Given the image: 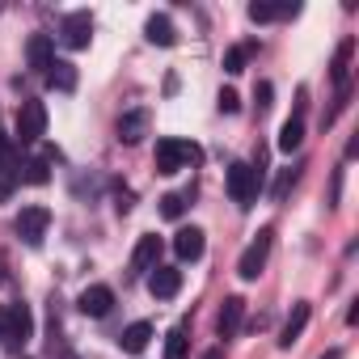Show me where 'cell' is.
I'll list each match as a JSON object with an SVG mask.
<instances>
[{
  "label": "cell",
  "mask_w": 359,
  "mask_h": 359,
  "mask_svg": "<svg viewBox=\"0 0 359 359\" xmlns=\"http://www.w3.org/2000/svg\"><path fill=\"white\" fill-rule=\"evenodd\" d=\"M296 5H250V22H275V18H296Z\"/></svg>",
  "instance_id": "24"
},
{
  "label": "cell",
  "mask_w": 359,
  "mask_h": 359,
  "mask_svg": "<svg viewBox=\"0 0 359 359\" xmlns=\"http://www.w3.org/2000/svg\"><path fill=\"white\" fill-rule=\"evenodd\" d=\"M0 334H5V309H0Z\"/></svg>",
  "instance_id": "32"
},
{
  "label": "cell",
  "mask_w": 359,
  "mask_h": 359,
  "mask_svg": "<svg viewBox=\"0 0 359 359\" xmlns=\"http://www.w3.org/2000/svg\"><path fill=\"white\" fill-rule=\"evenodd\" d=\"M148 342H152V321H131V325L123 330V338H118V346H123L127 355H140Z\"/></svg>",
  "instance_id": "17"
},
{
  "label": "cell",
  "mask_w": 359,
  "mask_h": 359,
  "mask_svg": "<svg viewBox=\"0 0 359 359\" xmlns=\"http://www.w3.org/2000/svg\"><path fill=\"white\" fill-rule=\"evenodd\" d=\"M47 81H51V89H60V93H72V89H76V68H72L68 60H55V64L47 68Z\"/></svg>",
  "instance_id": "19"
},
{
  "label": "cell",
  "mask_w": 359,
  "mask_h": 359,
  "mask_svg": "<svg viewBox=\"0 0 359 359\" xmlns=\"http://www.w3.org/2000/svg\"><path fill=\"white\" fill-rule=\"evenodd\" d=\"M161 237H152V233H144L140 241H135V250H131V275H144V271H156L161 262Z\"/></svg>",
  "instance_id": "11"
},
{
  "label": "cell",
  "mask_w": 359,
  "mask_h": 359,
  "mask_svg": "<svg viewBox=\"0 0 359 359\" xmlns=\"http://www.w3.org/2000/svg\"><path fill=\"white\" fill-rule=\"evenodd\" d=\"M9 152V140H5V131H0V156H5Z\"/></svg>",
  "instance_id": "30"
},
{
  "label": "cell",
  "mask_w": 359,
  "mask_h": 359,
  "mask_svg": "<svg viewBox=\"0 0 359 359\" xmlns=\"http://www.w3.org/2000/svg\"><path fill=\"white\" fill-rule=\"evenodd\" d=\"M191 334V321H177L173 330H169V338H165V359H187V338Z\"/></svg>",
  "instance_id": "20"
},
{
  "label": "cell",
  "mask_w": 359,
  "mask_h": 359,
  "mask_svg": "<svg viewBox=\"0 0 359 359\" xmlns=\"http://www.w3.org/2000/svg\"><path fill=\"white\" fill-rule=\"evenodd\" d=\"M68 359H72V355H68Z\"/></svg>",
  "instance_id": "33"
},
{
  "label": "cell",
  "mask_w": 359,
  "mask_h": 359,
  "mask_svg": "<svg viewBox=\"0 0 359 359\" xmlns=\"http://www.w3.org/2000/svg\"><path fill=\"white\" fill-rule=\"evenodd\" d=\"M309 317H313L309 300H296V304H292V313H287V321H283V330H279V346H283V351H292V346L300 342V334H304Z\"/></svg>",
  "instance_id": "10"
},
{
  "label": "cell",
  "mask_w": 359,
  "mask_h": 359,
  "mask_svg": "<svg viewBox=\"0 0 359 359\" xmlns=\"http://www.w3.org/2000/svg\"><path fill=\"white\" fill-rule=\"evenodd\" d=\"M250 55H254V43H237V47H229V51H224V72H229V76L245 72Z\"/></svg>",
  "instance_id": "22"
},
{
  "label": "cell",
  "mask_w": 359,
  "mask_h": 359,
  "mask_svg": "<svg viewBox=\"0 0 359 359\" xmlns=\"http://www.w3.org/2000/svg\"><path fill=\"white\" fill-rule=\"evenodd\" d=\"M51 156H34V161H26V182L30 187H47L51 182Z\"/></svg>",
  "instance_id": "25"
},
{
  "label": "cell",
  "mask_w": 359,
  "mask_h": 359,
  "mask_svg": "<svg viewBox=\"0 0 359 359\" xmlns=\"http://www.w3.org/2000/svg\"><path fill=\"white\" fill-rule=\"evenodd\" d=\"M271 241H275V229H262V233H258V241L241 254V262H237V275H241V279H250V283H254V279L262 275V266H266V258H271Z\"/></svg>",
  "instance_id": "6"
},
{
  "label": "cell",
  "mask_w": 359,
  "mask_h": 359,
  "mask_svg": "<svg viewBox=\"0 0 359 359\" xmlns=\"http://www.w3.org/2000/svg\"><path fill=\"white\" fill-rule=\"evenodd\" d=\"M43 131H47V106L34 102V97L22 102V106H18V140H22V144H34Z\"/></svg>",
  "instance_id": "7"
},
{
  "label": "cell",
  "mask_w": 359,
  "mask_h": 359,
  "mask_svg": "<svg viewBox=\"0 0 359 359\" xmlns=\"http://www.w3.org/2000/svg\"><path fill=\"white\" fill-rule=\"evenodd\" d=\"M26 60H30V68L47 72V68L55 64V43H51V34H30V43H26Z\"/></svg>",
  "instance_id": "15"
},
{
  "label": "cell",
  "mask_w": 359,
  "mask_h": 359,
  "mask_svg": "<svg viewBox=\"0 0 359 359\" xmlns=\"http://www.w3.org/2000/svg\"><path fill=\"white\" fill-rule=\"evenodd\" d=\"M148 292L156 300H173L177 292H182V271H177V266H156L148 275Z\"/></svg>",
  "instance_id": "12"
},
{
  "label": "cell",
  "mask_w": 359,
  "mask_h": 359,
  "mask_svg": "<svg viewBox=\"0 0 359 359\" xmlns=\"http://www.w3.org/2000/svg\"><path fill=\"white\" fill-rule=\"evenodd\" d=\"M321 359H342V351H325V355H321Z\"/></svg>",
  "instance_id": "31"
},
{
  "label": "cell",
  "mask_w": 359,
  "mask_h": 359,
  "mask_svg": "<svg viewBox=\"0 0 359 359\" xmlns=\"http://www.w3.org/2000/svg\"><path fill=\"white\" fill-rule=\"evenodd\" d=\"M199 359H224V351H220V346H212V351H203Z\"/></svg>",
  "instance_id": "29"
},
{
  "label": "cell",
  "mask_w": 359,
  "mask_h": 359,
  "mask_svg": "<svg viewBox=\"0 0 359 359\" xmlns=\"http://www.w3.org/2000/svg\"><path fill=\"white\" fill-rule=\"evenodd\" d=\"M241 317H245V300H241V296H229V300L220 304V313H216V334H220V338H233V334L241 330Z\"/></svg>",
  "instance_id": "14"
},
{
  "label": "cell",
  "mask_w": 359,
  "mask_h": 359,
  "mask_svg": "<svg viewBox=\"0 0 359 359\" xmlns=\"http://www.w3.org/2000/svg\"><path fill=\"white\" fill-rule=\"evenodd\" d=\"M187 199H191V191H182V195H165V199H161V216H165V220H182Z\"/></svg>",
  "instance_id": "26"
},
{
  "label": "cell",
  "mask_w": 359,
  "mask_h": 359,
  "mask_svg": "<svg viewBox=\"0 0 359 359\" xmlns=\"http://www.w3.org/2000/svg\"><path fill=\"white\" fill-rule=\"evenodd\" d=\"M351 55H355V39H342L338 51H334V64H330V76L338 89H346V72H351Z\"/></svg>",
  "instance_id": "18"
},
{
  "label": "cell",
  "mask_w": 359,
  "mask_h": 359,
  "mask_svg": "<svg viewBox=\"0 0 359 359\" xmlns=\"http://www.w3.org/2000/svg\"><path fill=\"white\" fill-rule=\"evenodd\" d=\"M258 187H262V177L254 173V165H245V161L229 165V195H233L237 208H250L258 199Z\"/></svg>",
  "instance_id": "3"
},
{
  "label": "cell",
  "mask_w": 359,
  "mask_h": 359,
  "mask_svg": "<svg viewBox=\"0 0 359 359\" xmlns=\"http://www.w3.org/2000/svg\"><path fill=\"white\" fill-rule=\"evenodd\" d=\"M144 34H148L152 47H173V43H177V30H173V22H169L165 13H152V18L144 22Z\"/></svg>",
  "instance_id": "16"
},
{
  "label": "cell",
  "mask_w": 359,
  "mask_h": 359,
  "mask_svg": "<svg viewBox=\"0 0 359 359\" xmlns=\"http://www.w3.org/2000/svg\"><path fill=\"white\" fill-rule=\"evenodd\" d=\"M13 229H18V237H22L30 250H39V245H43V237H47V229H51V212H47L43 203H30V208H22V212H18Z\"/></svg>",
  "instance_id": "2"
},
{
  "label": "cell",
  "mask_w": 359,
  "mask_h": 359,
  "mask_svg": "<svg viewBox=\"0 0 359 359\" xmlns=\"http://www.w3.org/2000/svg\"><path fill=\"white\" fill-rule=\"evenodd\" d=\"M148 123H152V118H148V110H144V106H135V110H123V114H118L114 131H118V140H123V144H140V140L148 135Z\"/></svg>",
  "instance_id": "8"
},
{
  "label": "cell",
  "mask_w": 359,
  "mask_h": 359,
  "mask_svg": "<svg viewBox=\"0 0 359 359\" xmlns=\"http://www.w3.org/2000/svg\"><path fill=\"white\" fill-rule=\"evenodd\" d=\"M203 161V152L195 148V144H187V140H173V135H165V140H156V152H152V165H156V173H177V169H187V165H199Z\"/></svg>",
  "instance_id": "1"
},
{
  "label": "cell",
  "mask_w": 359,
  "mask_h": 359,
  "mask_svg": "<svg viewBox=\"0 0 359 359\" xmlns=\"http://www.w3.org/2000/svg\"><path fill=\"white\" fill-rule=\"evenodd\" d=\"M76 309H81L85 317H106V313L114 309V292H110L106 283H93V287H85V292L76 296Z\"/></svg>",
  "instance_id": "9"
},
{
  "label": "cell",
  "mask_w": 359,
  "mask_h": 359,
  "mask_svg": "<svg viewBox=\"0 0 359 359\" xmlns=\"http://www.w3.org/2000/svg\"><path fill=\"white\" fill-rule=\"evenodd\" d=\"M271 97H275V85H271V81H258V85H254V106H258V114L271 110Z\"/></svg>",
  "instance_id": "27"
},
{
  "label": "cell",
  "mask_w": 359,
  "mask_h": 359,
  "mask_svg": "<svg viewBox=\"0 0 359 359\" xmlns=\"http://www.w3.org/2000/svg\"><path fill=\"white\" fill-rule=\"evenodd\" d=\"M30 338H34V317H30V309H26V304L5 309V334H0V342H9L13 351H22Z\"/></svg>",
  "instance_id": "4"
},
{
  "label": "cell",
  "mask_w": 359,
  "mask_h": 359,
  "mask_svg": "<svg viewBox=\"0 0 359 359\" xmlns=\"http://www.w3.org/2000/svg\"><path fill=\"white\" fill-rule=\"evenodd\" d=\"M89 39H93V18H89L85 9H76V13H68V18L60 22V43H64L68 51H85Z\"/></svg>",
  "instance_id": "5"
},
{
  "label": "cell",
  "mask_w": 359,
  "mask_h": 359,
  "mask_svg": "<svg viewBox=\"0 0 359 359\" xmlns=\"http://www.w3.org/2000/svg\"><path fill=\"white\" fill-rule=\"evenodd\" d=\"M300 144H304V118L292 114V118L279 127V152H296Z\"/></svg>",
  "instance_id": "21"
},
{
  "label": "cell",
  "mask_w": 359,
  "mask_h": 359,
  "mask_svg": "<svg viewBox=\"0 0 359 359\" xmlns=\"http://www.w3.org/2000/svg\"><path fill=\"white\" fill-rule=\"evenodd\" d=\"M216 106H220V114H237V110H241V97H237V89H220Z\"/></svg>",
  "instance_id": "28"
},
{
  "label": "cell",
  "mask_w": 359,
  "mask_h": 359,
  "mask_svg": "<svg viewBox=\"0 0 359 359\" xmlns=\"http://www.w3.org/2000/svg\"><path fill=\"white\" fill-rule=\"evenodd\" d=\"M300 169H304V165H292V169H283V173L275 177V187H271V199H275V203H283V199L292 195V187L300 182Z\"/></svg>",
  "instance_id": "23"
},
{
  "label": "cell",
  "mask_w": 359,
  "mask_h": 359,
  "mask_svg": "<svg viewBox=\"0 0 359 359\" xmlns=\"http://www.w3.org/2000/svg\"><path fill=\"white\" fill-rule=\"evenodd\" d=\"M203 250H208V241H203V229H177V237H173V254L182 258V262H199L203 258Z\"/></svg>",
  "instance_id": "13"
}]
</instances>
